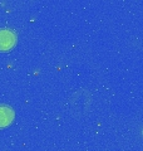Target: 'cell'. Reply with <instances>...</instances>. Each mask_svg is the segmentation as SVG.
Returning <instances> with one entry per match:
<instances>
[{"mask_svg":"<svg viewBox=\"0 0 143 151\" xmlns=\"http://www.w3.org/2000/svg\"><path fill=\"white\" fill-rule=\"evenodd\" d=\"M16 35L10 29L0 30V50H9L15 45Z\"/></svg>","mask_w":143,"mask_h":151,"instance_id":"1","label":"cell"},{"mask_svg":"<svg viewBox=\"0 0 143 151\" xmlns=\"http://www.w3.org/2000/svg\"><path fill=\"white\" fill-rule=\"evenodd\" d=\"M14 119V111L6 105H0V127H5L11 124Z\"/></svg>","mask_w":143,"mask_h":151,"instance_id":"2","label":"cell"}]
</instances>
